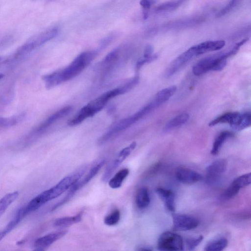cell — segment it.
<instances>
[{
	"instance_id": "6da1fadb",
	"label": "cell",
	"mask_w": 251,
	"mask_h": 251,
	"mask_svg": "<svg viewBox=\"0 0 251 251\" xmlns=\"http://www.w3.org/2000/svg\"><path fill=\"white\" fill-rule=\"evenodd\" d=\"M96 55L97 52L95 51L82 52L64 69L43 75L42 78L46 87L50 89L75 77L91 63Z\"/></svg>"
},
{
	"instance_id": "7a4b0ae2",
	"label": "cell",
	"mask_w": 251,
	"mask_h": 251,
	"mask_svg": "<svg viewBox=\"0 0 251 251\" xmlns=\"http://www.w3.org/2000/svg\"><path fill=\"white\" fill-rule=\"evenodd\" d=\"M87 168L86 165L80 167L72 174L64 177L55 186L39 194L36 196L39 202L41 205H43L47 202L60 196L81 178Z\"/></svg>"
},
{
	"instance_id": "3957f363",
	"label": "cell",
	"mask_w": 251,
	"mask_h": 251,
	"mask_svg": "<svg viewBox=\"0 0 251 251\" xmlns=\"http://www.w3.org/2000/svg\"><path fill=\"white\" fill-rule=\"evenodd\" d=\"M237 50L233 47L226 52H220L206 57L197 62L193 67V73L197 76L209 71H218L223 69L226 64V59L235 54Z\"/></svg>"
},
{
	"instance_id": "277c9868",
	"label": "cell",
	"mask_w": 251,
	"mask_h": 251,
	"mask_svg": "<svg viewBox=\"0 0 251 251\" xmlns=\"http://www.w3.org/2000/svg\"><path fill=\"white\" fill-rule=\"evenodd\" d=\"M58 28L52 27L36 34L28 39L18 48L13 54L10 61L22 59L35 50L56 36Z\"/></svg>"
},
{
	"instance_id": "5b68a950",
	"label": "cell",
	"mask_w": 251,
	"mask_h": 251,
	"mask_svg": "<svg viewBox=\"0 0 251 251\" xmlns=\"http://www.w3.org/2000/svg\"><path fill=\"white\" fill-rule=\"evenodd\" d=\"M157 107L152 100L134 114L121 120L111 127L99 140L100 145L102 144L123 130L129 127L135 123L144 118Z\"/></svg>"
},
{
	"instance_id": "8992f818",
	"label": "cell",
	"mask_w": 251,
	"mask_h": 251,
	"mask_svg": "<svg viewBox=\"0 0 251 251\" xmlns=\"http://www.w3.org/2000/svg\"><path fill=\"white\" fill-rule=\"evenodd\" d=\"M119 95H121V92L119 88L103 93L82 107L77 115L72 119V123L77 125L87 118L94 116L100 111L110 99Z\"/></svg>"
},
{
	"instance_id": "52a82bcc",
	"label": "cell",
	"mask_w": 251,
	"mask_h": 251,
	"mask_svg": "<svg viewBox=\"0 0 251 251\" xmlns=\"http://www.w3.org/2000/svg\"><path fill=\"white\" fill-rule=\"evenodd\" d=\"M72 109V106H67L49 116L25 136L22 140V144H27L33 142L45 133L56 121L69 114Z\"/></svg>"
},
{
	"instance_id": "ba28073f",
	"label": "cell",
	"mask_w": 251,
	"mask_h": 251,
	"mask_svg": "<svg viewBox=\"0 0 251 251\" xmlns=\"http://www.w3.org/2000/svg\"><path fill=\"white\" fill-rule=\"evenodd\" d=\"M157 246L160 251H181L183 250V241L179 234L166 231L160 236Z\"/></svg>"
},
{
	"instance_id": "9c48e42d",
	"label": "cell",
	"mask_w": 251,
	"mask_h": 251,
	"mask_svg": "<svg viewBox=\"0 0 251 251\" xmlns=\"http://www.w3.org/2000/svg\"><path fill=\"white\" fill-rule=\"evenodd\" d=\"M198 52L195 45L182 53L174 59L167 68L165 76L170 77L177 72L187 62L198 56Z\"/></svg>"
},
{
	"instance_id": "30bf717a",
	"label": "cell",
	"mask_w": 251,
	"mask_h": 251,
	"mask_svg": "<svg viewBox=\"0 0 251 251\" xmlns=\"http://www.w3.org/2000/svg\"><path fill=\"white\" fill-rule=\"evenodd\" d=\"M136 146L135 142L132 143L129 146L123 149L116 157L110 163L106 168L101 177L102 181L107 182L111 175L121 163L127 157Z\"/></svg>"
},
{
	"instance_id": "8fae6325",
	"label": "cell",
	"mask_w": 251,
	"mask_h": 251,
	"mask_svg": "<svg viewBox=\"0 0 251 251\" xmlns=\"http://www.w3.org/2000/svg\"><path fill=\"white\" fill-rule=\"evenodd\" d=\"M174 228L178 230L186 231L196 228L199 224L198 220L190 215L182 214H173Z\"/></svg>"
},
{
	"instance_id": "7c38bea8",
	"label": "cell",
	"mask_w": 251,
	"mask_h": 251,
	"mask_svg": "<svg viewBox=\"0 0 251 251\" xmlns=\"http://www.w3.org/2000/svg\"><path fill=\"white\" fill-rule=\"evenodd\" d=\"M251 180L250 173L236 177L224 192V198L229 199L235 197L241 188L250 184Z\"/></svg>"
},
{
	"instance_id": "4fadbf2b",
	"label": "cell",
	"mask_w": 251,
	"mask_h": 251,
	"mask_svg": "<svg viewBox=\"0 0 251 251\" xmlns=\"http://www.w3.org/2000/svg\"><path fill=\"white\" fill-rule=\"evenodd\" d=\"M176 175L179 181L186 184H193L203 179L202 176L198 172L184 167L178 168Z\"/></svg>"
},
{
	"instance_id": "5bb4252c",
	"label": "cell",
	"mask_w": 251,
	"mask_h": 251,
	"mask_svg": "<svg viewBox=\"0 0 251 251\" xmlns=\"http://www.w3.org/2000/svg\"><path fill=\"white\" fill-rule=\"evenodd\" d=\"M67 230H62L51 233L37 239L34 243V247L37 250H44L53 243L64 236Z\"/></svg>"
},
{
	"instance_id": "9a60e30c",
	"label": "cell",
	"mask_w": 251,
	"mask_h": 251,
	"mask_svg": "<svg viewBox=\"0 0 251 251\" xmlns=\"http://www.w3.org/2000/svg\"><path fill=\"white\" fill-rule=\"evenodd\" d=\"M105 163V160H101L90 170L89 172L81 178H80L70 188L71 191L75 193L78 190L88 183L99 172Z\"/></svg>"
},
{
	"instance_id": "2e32d148",
	"label": "cell",
	"mask_w": 251,
	"mask_h": 251,
	"mask_svg": "<svg viewBox=\"0 0 251 251\" xmlns=\"http://www.w3.org/2000/svg\"><path fill=\"white\" fill-rule=\"evenodd\" d=\"M227 162L224 159H219L211 163L206 168L207 180L213 181L216 179L226 170Z\"/></svg>"
},
{
	"instance_id": "e0dca14e",
	"label": "cell",
	"mask_w": 251,
	"mask_h": 251,
	"mask_svg": "<svg viewBox=\"0 0 251 251\" xmlns=\"http://www.w3.org/2000/svg\"><path fill=\"white\" fill-rule=\"evenodd\" d=\"M156 193L164 202L166 207L171 212H174L176 209L175 195L170 189L162 187L156 189Z\"/></svg>"
},
{
	"instance_id": "ac0fdd59",
	"label": "cell",
	"mask_w": 251,
	"mask_h": 251,
	"mask_svg": "<svg viewBox=\"0 0 251 251\" xmlns=\"http://www.w3.org/2000/svg\"><path fill=\"white\" fill-rule=\"evenodd\" d=\"M225 44L226 42L224 40L207 41L196 45V47L199 55L208 52L218 50L222 49Z\"/></svg>"
},
{
	"instance_id": "d6986e66",
	"label": "cell",
	"mask_w": 251,
	"mask_h": 251,
	"mask_svg": "<svg viewBox=\"0 0 251 251\" xmlns=\"http://www.w3.org/2000/svg\"><path fill=\"white\" fill-rule=\"evenodd\" d=\"M240 113L235 112H229L225 113L209 123V126H213L219 124H228L231 126L236 123Z\"/></svg>"
},
{
	"instance_id": "ffe728a7",
	"label": "cell",
	"mask_w": 251,
	"mask_h": 251,
	"mask_svg": "<svg viewBox=\"0 0 251 251\" xmlns=\"http://www.w3.org/2000/svg\"><path fill=\"white\" fill-rule=\"evenodd\" d=\"M176 91V86H171L159 91L155 96L153 100L159 107L167 101Z\"/></svg>"
},
{
	"instance_id": "44dd1931",
	"label": "cell",
	"mask_w": 251,
	"mask_h": 251,
	"mask_svg": "<svg viewBox=\"0 0 251 251\" xmlns=\"http://www.w3.org/2000/svg\"><path fill=\"white\" fill-rule=\"evenodd\" d=\"M135 201L139 208H145L149 206L151 198L148 188L142 187L138 189L136 195Z\"/></svg>"
},
{
	"instance_id": "7402d4cb",
	"label": "cell",
	"mask_w": 251,
	"mask_h": 251,
	"mask_svg": "<svg viewBox=\"0 0 251 251\" xmlns=\"http://www.w3.org/2000/svg\"><path fill=\"white\" fill-rule=\"evenodd\" d=\"M189 118L188 113H182L168 121L164 127L165 131H170L178 127L185 124Z\"/></svg>"
},
{
	"instance_id": "603a6c76",
	"label": "cell",
	"mask_w": 251,
	"mask_h": 251,
	"mask_svg": "<svg viewBox=\"0 0 251 251\" xmlns=\"http://www.w3.org/2000/svg\"><path fill=\"white\" fill-rule=\"evenodd\" d=\"M233 136L234 134L229 131H223L221 132L216 138L213 143L210 152L211 153L212 155L217 154L226 140Z\"/></svg>"
},
{
	"instance_id": "cb8c5ba5",
	"label": "cell",
	"mask_w": 251,
	"mask_h": 251,
	"mask_svg": "<svg viewBox=\"0 0 251 251\" xmlns=\"http://www.w3.org/2000/svg\"><path fill=\"white\" fill-rule=\"evenodd\" d=\"M83 211L73 216L64 217L56 219L53 223L56 227H66L79 222L82 217Z\"/></svg>"
},
{
	"instance_id": "d4e9b609",
	"label": "cell",
	"mask_w": 251,
	"mask_h": 251,
	"mask_svg": "<svg viewBox=\"0 0 251 251\" xmlns=\"http://www.w3.org/2000/svg\"><path fill=\"white\" fill-rule=\"evenodd\" d=\"M25 116L24 113L8 117L0 116V129L7 128L17 125L23 121Z\"/></svg>"
},
{
	"instance_id": "484cf974",
	"label": "cell",
	"mask_w": 251,
	"mask_h": 251,
	"mask_svg": "<svg viewBox=\"0 0 251 251\" xmlns=\"http://www.w3.org/2000/svg\"><path fill=\"white\" fill-rule=\"evenodd\" d=\"M19 193L15 191L8 193L0 199V217L9 206L18 198Z\"/></svg>"
},
{
	"instance_id": "4316f807",
	"label": "cell",
	"mask_w": 251,
	"mask_h": 251,
	"mask_svg": "<svg viewBox=\"0 0 251 251\" xmlns=\"http://www.w3.org/2000/svg\"><path fill=\"white\" fill-rule=\"evenodd\" d=\"M129 170L127 168L121 169L109 181V186L113 189L120 187L124 179L127 176Z\"/></svg>"
},
{
	"instance_id": "83f0119b",
	"label": "cell",
	"mask_w": 251,
	"mask_h": 251,
	"mask_svg": "<svg viewBox=\"0 0 251 251\" xmlns=\"http://www.w3.org/2000/svg\"><path fill=\"white\" fill-rule=\"evenodd\" d=\"M228 241L225 237H220L211 240L205 247L206 251H221L223 250L227 245Z\"/></svg>"
},
{
	"instance_id": "f1b7e54d",
	"label": "cell",
	"mask_w": 251,
	"mask_h": 251,
	"mask_svg": "<svg viewBox=\"0 0 251 251\" xmlns=\"http://www.w3.org/2000/svg\"><path fill=\"white\" fill-rule=\"evenodd\" d=\"M186 0H172L167 1L156 6L155 11L157 13L172 11L177 8Z\"/></svg>"
},
{
	"instance_id": "f546056e",
	"label": "cell",
	"mask_w": 251,
	"mask_h": 251,
	"mask_svg": "<svg viewBox=\"0 0 251 251\" xmlns=\"http://www.w3.org/2000/svg\"><path fill=\"white\" fill-rule=\"evenodd\" d=\"M251 121V115L250 113L247 112L244 114H240L236 123L232 126L236 130H241L250 126Z\"/></svg>"
},
{
	"instance_id": "4dcf8cb0",
	"label": "cell",
	"mask_w": 251,
	"mask_h": 251,
	"mask_svg": "<svg viewBox=\"0 0 251 251\" xmlns=\"http://www.w3.org/2000/svg\"><path fill=\"white\" fill-rule=\"evenodd\" d=\"M120 219V212L117 209H114L104 219V223L107 226H113L117 224Z\"/></svg>"
},
{
	"instance_id": "1f68e13d",
	"label": "cell",
	"mask_w": 251,
	"mask_h": 251,
	"mask_svg": "<svg viewBox=\"0 0 251 251\" xmlns=\"http://www.w3.org/2000/svg\"><path fill=\"white\" fill-rule=\"evenodd\" d=\"M240 0H230L229 2L222 8L216 15L217 17H222L228 13L238 4Z\"/></svg>"
},
{
	"instance_id": "d6a6232c",
	"label": "cell",
	"mask_w": 251,
	"mask_h": 251,
	"mask_svg": "<svg viewBox=\"0 0 251 251\" xmlns=\"http://www.w3.org/2000/svg\"><path fill=\"white\" fill-rule=\"evenodd\" d=\"M139 82V77L135 76L130 81L125 84L124 85L119 87L121 94H123L130 91Z\"/></svg>"
},
{
	"instance_id": "836d02e7",
	"label": "cell",
	"mask_w": 251,
	"mask_h": 251,
	"mask_svg": "<svg viewBox=\"0 0 251 251\" xmlns=\"http://www.w3.org/2000/svg\"><path fill=\"white\" fill-rule=\"evenodd\" d=\"M203 237L200 235L197 237L188 238L186 241L188 249L189 250H194L202 241Z\"/></svg>"
},
{
	"instance_id": "e575fe53",
	"label": "cell",
	"mask_w": 251,
	"mask_h": 251,
	"mask_svg": "<svg viewBox=\"0 0 251 251\" xmlns=\"http://www.w3.org/2000/svg\"><path fill=\"white\" fill-rule=\"evenodd\" d=\"M154 3V0H141L140 4L143 9V17L144 19L148 17L149 10L151 5Z\"/></svg>"
},
{
	"instance_id": "d590c367",
	"label": "cell",
	"mask_w": 251,
	"mask_h": 251,
	"mask_svg": "<svg viewBox=\"0 0 251 251\" xmlns=\"http://www.w3.org/2000/svg\"><path fill=\"white\" fill-rule=\"evenodd\" d=\"M120 49H116L111 51L105 57L104 59L105 63H112L117 60L120 53Z\"/></svg>"
},
{
	"instance_id": "8d00e7d4",
	"label": "cell",
	"mask_w": 251,
	"mask_h": 251,
	"mask_svg": "<svg viewBox=\"0 0 251 251\" xmlns=\"http://www.w3.org/2000/svg\"><path fill=\"white\" fill-rule=\"evenodd\" d=\"M157 57V55L156 54H152L151 56L149 57H144L143 59L139 60L137 63L136 68L138 69L140 68L145 63L151 62L155 60Z\"/></svg>"
},
{
	"instance_id": "74e56055",
	"label": "cell",
	"mask_w": 251,
	"mask_h": 251,
	"mask_svg": "<svg viewBox=\"0 0 251 251\" xmlns=\"http://www.w3.org/2000/svg\"><path fill=\"white\" fill-rule=\"evenodd\" d=\"M153 48L151 46L148 45L146 47L144 52V57H149L152 55Z\"/></svg>"
},
{
	"instance_id": "f35d334b",
	"label": "cell",
	"mask_w": 251,
	"mask_h": 251,
	"mask_svg": "<svg viewBox=\"0 0 251 251\" xmlns=\"http://www.w3.org/2000/svg\"><path fill=\"white\" fill-rule=\"evenodd\" d=\"M9 233L7 230L4 228L2 230L0 231V241L6 236L7 234Z\"/></svg>"
},
{
	"instance_id": "ab89813d",
	"label": "cell",
	"mask_w": 251,
	"mask_h": 251,
	"mask_svg": "<svg viewBox=\"0 0 251 251\" xmlns=\"http://www.w3.org/2000/svg\"><path fill=\"white\" fill-rule=\"evenodd\" d=\"M5 42H6V41H5V40H4V41H3V40H1V41H0V46H2V45L3 44H4Z\"/></svg>"
},
{
	"instance_id": "60d3db41",
	"label": "cell",
	"mask_w": 251,
	"mask_h": 251,
	"mask_svg": "<svg viewBox=\"0 0 251 251\" xmlns=\"http://www.w3.org/2000/svg\"><path fill=\"white\" fill-rule=\"evenodd\" d=\"M1 57H0V61H1Z\"/></svg>"
}]
</instances>
